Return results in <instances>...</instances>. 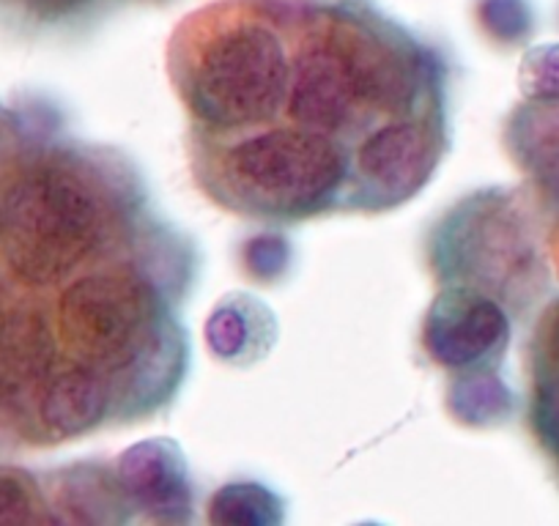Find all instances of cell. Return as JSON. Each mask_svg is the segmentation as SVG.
Segmentation results:
<instances>
[{"instance_id": "cell-1", "label": "cell", "mask_w": 559, "mask_h": 526, "mask_svg": "<svg viewBox=\"0 0 559 526\" xmlns=\"http://www.w3.org/2000/svg\"><path fill=\"white\" fill-rule=\"evenodd\" d=\"M192 241L121 152L0 101V453L129 426L190 368Z\"/></svg>"}, {"instance_id": "cell-2", "label": "cell", "mask_w": 559, "mask_h": 526, "mask_svg": "<svg viewBox=\"0 0 559 526\" xmlns=\"http://www.w3.org/2000/svg\"><path fill=\"white\" fill-rule=\"evenodd\" d=\"M203 195L252 223L381 214L450 152L448 67L365 0H219L168 41Z\"/></svg>"}, {"instance_id": "cell-3", "label": "cell", "mask_w": 559, "mask_h": 526, "mask_svg": "<svg viewBox=\"0 0 559 526\" xmlns=\"http://www.w3.org/2000/svg\"><path fill=\"white\" fill-rule=\"evenodd\" d=\"M530 426L559 471V299L537 321L526 348Z\"/></svg>"}]
</instances>
